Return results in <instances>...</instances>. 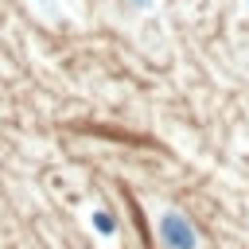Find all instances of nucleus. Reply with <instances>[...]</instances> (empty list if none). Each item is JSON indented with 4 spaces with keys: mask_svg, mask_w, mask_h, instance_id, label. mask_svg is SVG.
<instances>
[{
    "mask_svg": "<svg viewBox=\"0 0 249 249\" xmlns=\"http://www.w3.org/2000/svg\"><path fill=\"white\" fill-rule=\"evenodd\" d=\"M163 233H167V237L175 241V249H191V245H195L191 230H187V226H183V222H179L175 214H167V218H163Z\"/></svg>",
    "mask_w": 249,
    "mask_h": 249,
    "instance_id": "obj_1",
    "label": "nucleus"
}]
</instances>
